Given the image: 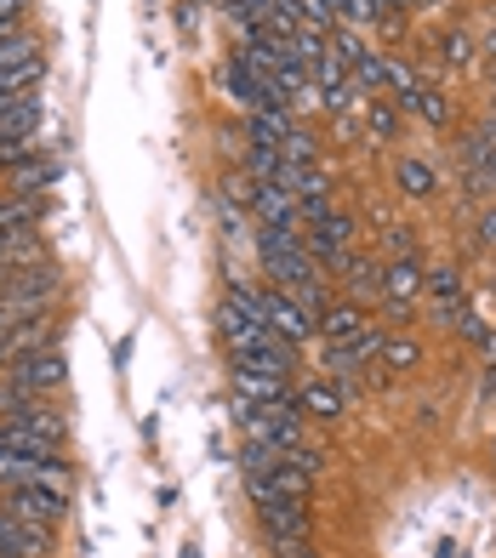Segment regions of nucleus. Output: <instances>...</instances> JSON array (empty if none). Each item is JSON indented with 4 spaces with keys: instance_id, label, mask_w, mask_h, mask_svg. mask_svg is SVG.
Here are the masks:
<instances>
[{
    "instance_id": "5",
    "label": "nucleus",
    "mask_w": 496,
    "mask_h": 558,
    "mask_svg": "<svg viewBox=\"0 0 496 558\" xmlns=\"http://www.w3.org/2000/svg\"><path fill=\"white\" fill-rule=\"evenodd\" d=\"M423 291H428V268L416 263V257H394L383 268V302H388L394 314H411L416 302H423Z\"/></svg>"
},
{
    "instance_id": "38",
    "label": "nucleus",
    "mask_w": 496,
    "mask_h": 558,
    "mask_svg": "<svg viewBox=\"0 0 496 558\" xmlns=\"http://www.w3.org/2000/svg\"><path fill=\"white\" fill-rule=\"evenodd\" d=\"M12 274H17V268H7V263H0V286H7V279H12Z\"/></svg>"
},
{
    "instance_id": "15",
    "label": "nucleus",
    "mask_w": 496,
    "mask_h": 558,
    "mask_svg": "<svg viewBox=\"0 0 496 558\" xmlns=\"http://www.w3.org/2000/svg\"><path fill=\"white\" fill-rule=\"evenodd\" d=\"M365 325H371V319L360 314V302H331V308L314 319V331L326 337V342H349L354 331H365Z\"/></svg>"
},
{
    "instance_id": "2",
    "label": "nucleus",
    "mask_w": 496,
    "mask_h": 558,
    "mask_svg": "<svg viewBox=\"0 0 496 558\" xmlns=\"http://www.w3.org/2000/svg\"><path fill=\"white\" fill-rule=\"evenodd\" d=\"M12 485H52V490H74V462L58 450V456H23V450H7L0 445V490Z\"/></svg>"
},
{
    "instance_id": "37",
    "label": "nucleus",
    "mask_w": 496,
    "mask_h": 558,
    "mask_svg": "<svg viewBox=\"0 0 496 558\" xmlns=\"http://www.w3.org/2000/svg\"><path fill=\"white\" fill-rule=\"evenodd\" d=\"M12 360V331H0V365Z\"/></svg>"
},
{
    "instance_id": "13",
    "label": "nucleus",
    "mask_w": 496,
    "mask_h": 558,
    "mask_svg": "<svg viewBox=\"0 0 496 558\" xmlns=\"http://www.w3.org/2000/svg\"><path fill=\"white\" fill-rule=\"evenodd\" d=\"M46 222V199L29 194H0V234H29Z\"/></svg>"
},
{
    "instance_id": "19",
    "label": "nucleus",
    "mask_w": 496,
    "mask_h": 558,
    "mask_svg": "<svg viewBox=\"0 0 496 558\" xmlns=\"http://www.w3.org/2000/svg\"><path fill=\"white\" fill-rule=\"evenodd\" d=\"M46 81V52L29 58V63H12V69H0V97H17V92H40Z\"/></svg>"
},
{
    "instance_id": "12",
    "label": "nucleus",
    "mask_w": 496,
    "mask_h": 558,
    "mask_svg": "<svg viewBox=\"0 0 496 558\" xmlns=\"http://www.w3.org/2000/svg\"><path fill=\"white\" fill-rule=\"evenodd\" d=\"M291 125H297L291 109H252V114H245V143H252V148H280Z\"/></svg>"
},
{
    "instance_id": "3",
    "label": "nucleus",
    "mask_w": 496,
    "mask_h": 558,
    "mask_svg": "<svg viewBox=\"0 0 496 558\" xmlns=\"http://www.w3.org/2000/svg\"><path fill=\"white\" fill-rule=\"evenodd\" d=\"M0 507L23 524H40V530H58L69 519V490H52V485H12L0 490Z\"/></svg>"
},
{
    "instance_id": "7",
    "label": "nucleus",
    "mask_w": 496,
    "mask_h": 558,
    "mask_svg": "<svg viewBox=\"0 0 496 558\" xmlns=\"http://www.w3.org/2000/svg\"><path fill=\"white\" fill-rule=\"evenodd\" d=\"M263 319H268V331L286 337V342H297V348H303V342L314 337V319H309L303 308H297V302H291L286 291H275V286L263 291Z\"/></svg>"
},
{
    "instance_id": "8",
    "label": "nucleus",
    "mask_w": 496,
    "mask_h": 558,
    "mask_svg": "<svg viewBox=\"0 0 496 558\" xmlns=\"http://www.w3.org/2000/svg\"><path fill=\"white\" fill-rule=\"evenodd\" d=\"M0 553L7 558H52V530L40 524H23L0 507Z\"/></svg>"
},
{
    "instance_id": "42",
    "label": "nucleus",
    "mask_w": 496,
    "mask_h": 558,
    "mask_svg": "<svg viewBox=\"0 0 496 558\" xmlns=\"http://www.w3.org/2000/svg\"><path fill=\"white\" fill-rule=\"evenodd\" d=\"M0 558H7V553H0Z\"/></svg>"
},
{
    "instance_id": "29",
    "label": "nucleus",
    "mask_w": 496,
    "mask_h": 558,
    "mask_svg": "<svg viewBox=\"0 0 496 558\" xmlns=\"http://www.w3.org/2000/svg\"><path fill=\"white\" fill-rule=\"evenodd\" d=\"M217 194H229L234 206H252V194H257V177H245V171H229V177H222V183H217Z\"/></svg>"
},
{
    "instance_id": "31",
    "label": "nucleus",
    "mask_w": 496,
    "mask_h": 558,
    "mask_svg": "<svg viewBox=\"0 0 496 558\" xmlns=\"http://www.w3.org/2000/svg\"><path fill=\"white\" fill-rule=\"evenodd\" d=\"M474 240H480V251H496V206H485V211H480Z\"/></svg>"
},
{
    "instance_id": "26",
    "label": "nucleus",
    "mask_w": 496,
    "mask_h": 558,
    "mask_svg": "<svg viewBox=\"0 0 496 558\" xmlns=\"http://www.w3.org/2000/svg\"><path fill=\"white\" fill-rule=\"evenodd\" d=\"M46 46H40V35L35 29H23V35H12L7 46H0V69H12V63H29V58H40Z\"/></svg>"
},
{
    "instance_id": "28",
    "label": "nucleus",
    "mask_w": 496,
    "mask_h": 558,
    "mask_svg": "<svg viewBox=\"0 0 496 558\" xmlns=\"http://www.w3.org/2000/svg\"><path fill=\"white\" fill-rule=\"evenodd\" d=\"M23 17H29V0H0V46L23 35Z\"/></svg>"
},
{
    "instance_id": "41",
    "label": "nucleus",
    "mask_w": 496,
    "mask_h": 558,
    "mask_svg": "<svg viewBox=\"0 0 496 558\" xmlns=\"http://www.w3.org/2000/svg\"><path fill=\"white\" fill-rule=\"evenodd\" d=\"M491 456H496V445H491Z\"/></svg>"
},
{
    "instance_id": "16",
    "label": "nucleus",
    "mask_w": 496,
    "mask_h": 558,
    "mask_svg": "<svg viewBox=\"0 0 496 558\" xmlns=\"http://www.w3.org/2000/svg\"><path fill=\"white\" fill-rule=\"evenodd\" d=\"M337 274L349 279V296H354V302H371V296H383V268L371 263V257H354V251H349V257H342V268H337Z\"/></svg>"
},
{
    "instance_id": "39",
    "label": "nucleus",
    "mask_w": 496,
    "mask_h": 558,
    "mask_svg": "<svg viewBox=\"0 0 496 558\" xmlns=\"http://www.w3.org/2000/svg\"><path fill=\"white\" fill-rule=\"evenodd\" d=\"M183 558H201V547H183Z\"/></svg>"
},
{
    "instance_id": "11",
    "label": "nucleus",
    "mask_w": 496,
    "mask_h": 558,
    "mask_svg": "<svg viewBox=\"0 0 496 558\" xmlns=\"http://www.w3.org/2000/svg\"><path fill=\"white\" fill-rule=\"evenodd\" d=\"M217 86L229 92L234 104H245V114H252V109H263V81H257V74L245 69L240 58H222V63H217Z\"/></svg>"
},
{
    "instance_id": "9",
    "label": "nucleus",
    "mask_w": 496,
    "mask_h": 558,
    "mask_svg": "<svg viewBox=\"0 0 496 558\" xmlns=\"http://www.w3.org/2000/svg\"><path fill=\"white\" fill-rule=\"evenodd\" d=\"M58 155H29V160H17L12 171H7V189L0 194H29V199H46V189L58 183Z\"/></svg>"
},
{
    "instance_id": "4",
    "label": "nucleus",
    "mask_w": 496,
    "mask_h": 558,
    "mask_svg": "<svg viewBox=\"0 0 496 558\" xmlns=\"http://www.w3.org/2000/svg\"><path fill=\"white\" fill-rule=\"evenodd\" d=\"M229 383H234V399H252V404H286L291 399V376L275 371L268 360H234Z\"/></svg>"
},
{
    "instance_id": "14",
    "label": "nucleus",
    "mask_w": 496,
    "mask_h": 558,
    "mask_svg": "<svg viewBox=\"0 0 496 558\" xmlns=\"http://www.w3.org/2000/svg\"><path fill=\"white\" fill-rule=\"evenodd\" d=\"M252 217H257L263 228L297 222V199H291V189H280V183H257V194H252Z\"/></svg>"
},
{
    "instance_id": "27",
    "label": "nucleus",
    "mask_w": 496,
    "mask_h": 558,
    "mask_svg": "<svg viewBox=\"0 0 496 558\" xmlns=\"http://www.w3.org/2000/svg\"><path fill=\"white\" fill-rule=\"evenodd\" d=\"M297 12H303V29H319V35L337 29V0H297Z\"/></svg>"
},
{
    "instance_id": "36",
    "label": "nucleus",
    "mask_w": 496,
    "mask_h": 558,
    "mask_svg": "<svg viewBox=\"0 0 496 558\" xmlns=\"http://www.w3.org/2000/svg\"><path fill=\"white\" fill-rule=\"evenodd\" d=\"M445 0H411V12H439Z\"/></svg>"
},
{
    "instance_id": "24",
    "label": "nucleus",
    "mask_w": 496,
    "mask_h": 558,
    "mask_svg": "<svg viewBox=\"0 0 496 558\" xmlns=\"http://www.w3.org/2000/svg\"><path fill=\"white\" fill-rule=\"evenodd\" d=\"M428 296H434V302H468L462 268H428Z\"/></svg>"
},
{
    "instance_id": "10",
    "label": "nucleus",
    "mask_w": 496,
    "mask_h": 558,
    "mask_svg": "<svg viewBox=\"0 0 496 558\" xmlns=\"http://www.w3.org/2000/svg\"><path fill=\"white\" fill-rule=\"evenodd\" d=\"M291 399L309 422H342L349 416V393H342L337 383H303V388H291Z\"/></svg>"
},
{
    "instance_id": "40",
    "label": "nucleus",
    "mask_w": 496,
    "mask_h": 558,
    "mask_svg": "<svg viewBox=\"0 0 496 558\" xmlns=\"http://www.w3.org/2000/svg\"><path fill=\"white\" fill-rule=\"evenodd\" d=\"M491 97H496V86H491Z\"/></svg>"
},
{
    "instance_id": "35",
    "label": "nucleus",
    "mask_w": 496,
    "mask_h": 558,
    "mask_svg": "<svg viewBox=\"0 0 496 558\" xmlns=\"http://www.w3.org/2000/svg\"><path fill=\"white\" fill-rule=\"evenodd\" d=\"M480 63H485V69H491V74H496V29H491V35H485V40H480Z\"/></svg>"
},
{
    "instance_id": "21",
    "label": "nucleus",
    "mask_w": 496,
    "mask_h": 558,
    "mask_svg": "<svg viewBox=\"0 0 496 558\" xmlns=\"http://www.w3.org/2000/svg\"><path fill=\"white\" fill-rule=\"evenodd\" d=\"M411 114H423V120L434 125V132H445V125L457 120V109H451V97H445L439 86H423V92H416V104H411Z\"/></svg>"
},
{
    "instance_id": "33",
    "label": "nucleus",
    "mask_w": 496,
    "mask_h": 558,
    "mask_svg": "<svg viewBox=\"0 0 496 558\" xmlns=\"http://www.w3.org/2000/svg\"><path fill=\"white\" fill-rule=\"evenodd\" d=\"M275 558H326V553H314L309 542H286V547H275Z\"/></svg>"
},
{
    "instance_id": "32",
    "label": "nucleus",
    "mask_w": 496,
    "mask_h": 558,
    "mask_svg": "<svg viewBox=\"0 0 496 558\" xmlns=\"http://www.w3.org/2000/svg\"><path fill=\"white\" fill-rule=\"evenodd\" d=\"M383 240H388V251H394V257H411V234H406L400 222H394V228H383Z\"/></svg>"
},
{
    "instance_id": "22",
    "label": "nucleus",
    "mask_w": 496,
    "mask_h": 558,
    "mask_svg": "<svg viewBox=\"0 0 496 558\" xmlns=\"http://www.w3.org/2000/svg\"><path fill=\"white\" fill-rule=\"evenodd\" d=\"M377 360H383L388 371H416V365H423V342H416V337H383Z\"/></svg>"
},
{
    "instance_id": "1",
    "label": "nucleus",
    "mask_w": 496,
    "mask_h": 558,
    "mask_svg": "<svg viewBox=\"0 0 496 558\" xmlns=\"http://www.w3.org/2000/svg\"><path fill=\"white\" fill-rule=\"evenodd\" d=\"M0 376L17 383L23 393H35V399H52L69 383V360H63L58 342H46V348H29V353H17V360H7V365H0Z\"/></svg>"
},
{
    "instance_id": "18",
    "label": "nucleus",
    "mask_w": 496,
    "mask_h": 558,
    "mask_svg": "<svg viewBox=\"0 0 496 558\" xmlns=\"http://www.w3.org/2000/svg\"><path fill=\"white\" fill-rule=\"evenodd\" d=\"M434 46H439V63L445 69H474L480 63V40L468 35V29H445Z\"/></svg>"
},
{
    "instance_id": "6",
    "label": "nucleus",
    "mask_w": 496,
    "mask_h": 558,
    "mask_svg": "<svg viewBox=\"0 0 496 558\" xmlns=\"http://www.w3.org/2000/svg\"><path fill=\"white\" fill-rule=\"evenodd\" d=\"M257 519L268 530V542L286 547V542H309V501H286V496H268L257 501Z\"/></svg>"
},
{
    "instance_id": "20",
    "label": "nucleus",
    "mask_w": 496,
    "mask_h": 558,
    "mask_svg": "<svg viewBox=\"0 0 496 558\" xmlns=\"http://www.w3.org/2000/svg\"><path fill=\"white\" fill-rule=\"evenodd\" d=\"M360 120H365V132H371V137H383V143L400 137V114H394L383 97H360Z\"/></svg>"
},
{
    "instance_id": "25",
    "label": "nucleus",
    "mask_w": 496,
    "mask_h": 558,
    "mask_svg": "<svg viewBox=\"0 0 496 558\" xmlns=\"http://www.w3.org/2000/svg\"><path fill=\"white\" fill-rule=\"evenodd\" d=\"M280 148H245V177H257V183H280Z\"/></svg>"
},
{
    "instance_id": "23",
    "label": "nucleus",
    "mask_w": 496,
    "mask_h": 558,
    "mask_svg": "<svg viewBox=\"0 0 496 558\" xmlns=\"http://www.w3.org/2000/svg\"><path fill=\"white\" fill-rule=\"evenodd\" d=\"M314 155H319L314 132H309V125H291L286 143H280V160H286V166H314Z\"/></svg>"
},
{
    "instance_id": "34",
    "label": "nucleus",
    "mask_w": 496,
    "mask_h": 558,
    "mask_svg": "<svg viewBox=\"0 0 496 558\" xmlns=\"http://www.w3.org/2000/svg\"><path fill=\"white\" fill-rule=\"evenodd\" d=\"M480 177H485V189H496V143L485 148V160H480Z\"/></svg>"
},
{
    "instance_id": "30",
    "label": "nucleus",
    "mask_w": 496,
    "mask_h": 558,
    "mask_svg": "<svg viewBox=\"0 0 496 558\" xmlns=\"http://www.w3.org/2000/svg\"><path fill=\"white\" fill-rule=\"evenodd\" d=\"M29 399H35V393H23L17 383H7V376H0V416H17Z\"/></svg>"
},
{
    "instance_id": "17",
    "label": "nucleus",
    "mask_w": 496,
    "mask_h": 558,
    "mask_svg": "<svg viewBox=\"0 0 496 558\" xmlns=\"http://www.w3.org/2000/svg\"><path fill=\"white\" fill-rule=\"evenodd\" d=\"M394 189H400L406 199H434L439 177H434L428 160H394Z\"/></svg>"
}]
</instances>
